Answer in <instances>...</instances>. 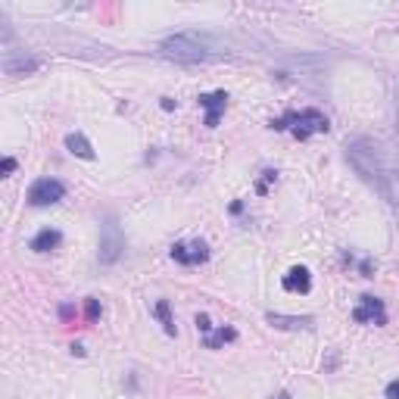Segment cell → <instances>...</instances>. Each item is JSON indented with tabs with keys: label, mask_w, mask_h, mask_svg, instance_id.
I'll use <instances>...</instances> for the list:
<instances>
[{
	"label": "cell",
	"mask_w": 399,
	"mask_h": 399,
	"mask_svg": "<svg viewBox=\"0 0 399 399\" xmlns=\"http://www.w3.org/2000/svg\"><path fill=\"white\" fill-rule=\"evenodd\" d=\"M159 54H163L166 59H172V63H181V66H197V63H209V59H216V54H212V50L193 35L166 38L163 44H159Z\"/></svg>",
	"instance_id": "obj_2"
},
{
	"label": "cell",
	"mask_w": 399,
	"mask_h": 399,
	"mask_svg": "<svg viewBox=\"0 0 399 399\" xmlns=\"http://www.w3.org/2000/svg\"><path fill=\"white\" fill-rule=\"evenodd\" d=\"M271 399H291V393H287V390H281V393H275Z\"/></svg>",
	"instance_id": "obj_21"
},
{
	"label": "cell",
	"mask_w": 399,
	"mask_h": 399,
	"mask_svg": "<svg viewBox=\"0 0 399 399\" xmlns=\"http://www.w3.org/2000/svg\"><path fill=\"white\" fill-rule=\"evenodd\" d=\"M41 69V59L38 56H13V54H6L4 56V72L6 75H29V72H35Z\"/></svg>",
	"instance_id": "obj_10"
},
{
	"label": "cell",
	"mask_w": 399,
	"mask_h": 399,
	"mask_svg": "<svg viewBox=\"0 0 399 399\" xmlns=\"http://www.w3.org/2000/svg\"><path fill=\"white\" fill-rule=\"evenodd\" d=\"M100 312H103V309H100V303H97V300H88V303H84V315H88L91 321H97V318H100Z\"/></svg>",
	"instance_id": "obj_16"
},
{
	"label": "cell",
	"mask_w": 399,
	"mask_h": 399,
	"mask_svg": "<svg viewBox=\"0 0 399 399\" xmlns=\"http://www.w3.org/2000/svg\"><path fill=\"white\" fill-rule=\"evenodd\" d=\"M271 128L291 131L293 138L305 141L309 134H325L330 125H328V116H325V113H318V109H303V113H287L284 118L271 122Z\"/></svg>",
	"instance_id": "obj_3"
},
{
	"label": "cell",
	"mask_w": 399,
	"mask_h": 399,
	"mask_svg": "<svg viewBox=\"0 0 399 399\" xmlns=\"http://www.w3.org/2000/svg\"><path fill=\"white\" fill-rule=\"evenodd\" d=\"M396 125H399V91H396Z\"/></svg>",
	"instance_id": "obj_22"
},
{
	"label": "cell",
	"mask_w": 399,
	"mask_h": 399,
	"mask_svg": "<svg viewBox=\"0 0 399 399\" xmlns=\"http://www.w3.org/2000/svg\"><path fill=\"white\" fill-rule=\"evenodd\" d=\"M346 159L362 181H368L390 206L399 209V147L378 138H353L346 141Z\"/></svg>",
	"instance_id": "obj_1"
},
{
	"label": "cell",
	"mask_w": 399,
	"mask_h": 399,
	"mask_svg": "<svg viewBox=\"0 0 399 399\" xmlns=\"http://www.w3.org/2000/svg\"><path fill=\"white\" fill-rule=\"evenodd\" d=\"M59 315H63V318H72V315H75V309H72V305H69V303H66V305H63V309H59Z\"/></svg>",
	"instance_id": "obj_20"
},
{
	"label": "cell",
	"mask_w": 399,
	"mask_h": 399,
	"mask_svg": "<svg viewBox=\"0 0 399 399\" xmlns=\"http://www.w3.org/2000/svg\"><path fill=\"white\" fill-rule=\"evenodd\" d=\"M266 321L271 328H281V330H300V328H312L315 325V318H309V315H281V312H268Z\"/></svg>",
	"instance_id": "obj_11"
},
{
	"label": "cell",
	"mask_w": 399,
	"mask_h": 399,
	"mask_svg": "<svg viewBox=\"0 0 399 399\" xmlns=\"http://www.w3.org/2000/svg\"><path fill=\"white\" fill-rule=\"evenodd\" d=\"M384 393H387V399H399V380H390Z\"/></svg>",
	"instance_id": "obj_19"
},
{
	"label": "cell",
	"mask_w": 399,
	"mask_h": 399,
	"mask_svg": "<svg viewBox=\"0 0 399 399\" xmlns=\"http://www.w3.org/2000/svg\"><path fill=\"white\" fill-rule=\"evenodd\" d=\"M0 172H4V175H10V172H16V159H13V156H6L4 163H0Z\"/></svg>",
	"instance_id": "obj_18"
},
{
	"label": "cell",
	"mask_w": 399,
	"mask_h": 399,
	"mask_svg": "<svg viewBox=\"0 0 399 399\" xmlns=\"http://www.w3.org/2000/svg\"><path fill=\"white\" fill-rule=\"evenodd\" d=\"M231 340H237V330L234 328H218V330H212V334L203 337V346H206V350H218L222 343H231Z\"/></svg>",
	"instance_id": "obj_14"
},
{
	"label": "cell",
	"mask_w": 399,
	"mask_h": 399,
	"mask_svg": "<svg viewBox=\"0 0 399 399\" xmlns=\"http://www.w3.org/2000/svg\"><path fill=\"white\" fill-rule=\"evenodd\" d=\"M153 312H156V318H159V325H163L166 334H175V321H172V315H168V303H166V300H159Z\"/></svg>",
	"instance_id": "obj_15"
},
{
	"label": "cell",
	"mask_w": 399,
	"mask_h": 399,
	"mask_svg": "<svg viewBox=\"0 0 399 399\" xmlns=\"http://www.w3.org/2000/svg\"><path fill=\"white\" fill-rule=\"evenodd\" d=\"M281 284H284L287 293H309L312 291V275H309V268H305V266H293L284 275Z\"/></svg>",
	"instance_id": "obj_9"
},
{
	"label": "cell",
	"mask_w": 399,
	"mask_h": 399,
	"mask_svg": "<svg viewBox=\"0 0 399 399\" xmlns=\"http://www.w3.org/2000/svg\"><path fill=\"white\" fill-rule=\"evenodd\" d=\"M59 243H63V234H59L56 228H44V231H38L31 237V250L35 253H50V250H56Z\"/></svg>",
	"instance_id": "obj_12"
},
{
	"label": "cell",
	"mask_w": 399,
	"mask_h": 399,
	"mask_svg": "<svg viewBox=\"0 0 399 399\" xmlns=\"http://www.w3.org/2000/svg\"><path fill=\"white\" fill-rule=\"evenodd\" d=\"M197 328L203 330V337H206V334H212V321H209V315H206V312H200V315H197Z\"/></svg>",
	"instance_id": "obj_17"
},
{
	"label": "cell",
	"mask_w": 399,
	"mask_h": 399,
	"mask_svg": "<svg viewBox=\"0 0 399 399\" xmlns=\"http://www.w3.org/2000/svg\"><path fill=\"white\" fill-rule=\"evenodd\" d=\"M200 106H206V125L216 128L218 118H222L225 106H228V94L225 91H216V94H200Z\"/></svg>",
	"instance_id": "obj_8"
},
{
	"label": "cell",
	"mask_w": 399,
	"mask_h": 399,
	"mask_svg": "<svg viewBox=\"0 0 399 399\" xmlns=\"http://www.w3.org/2000/svg\"><path fill=\"white\" fill-rule=\"evenodd\" d=\"M66 197V184L56 181V178H38L29 188V203L31 206H54Z\"/></svg>",
	"instance_id": "obj_5"
},
{
	"label": "cell",
	"mask_w": 399,
	"mask_h": 399,
	"mask_svg": "<svg viewBox=\"0 0 399 399\" xmlns=\"http://www.w3.org/2000/svg\"><path fill=\"white\" fill-rule=\"evenodd\" d=\"M66 150L72 153V156H79V159H94L97 153H94V147H91L88 143V138H84V134H66Z\"/></svg>",
	"instance_id": "obj_13"
},
{
	"label": "cell",
	"mask_w": 399,
	"mask_h": 399,
	"mask_svg": "<svg viewBox=\"0 0 399 399\" xmlns=\"http://www.w3.org/2000/svg\"><path fill=\"white\" fill-rule=\"evenodd\" d=\"M353 318L359 321V325H387L384 300H378V296H362L359 305L353 309Z\"/></svg>",
	"instance_id": "obj_6"
},
{
	"label": "cell",
	"mask_w": 399,
	"mask_h": 399,
	"mask_svg": "<svg viewBox=\"0 0 399 399\" xmlns=\"http://www.w3.org/2000/svg\"><path fill=\"white\" fill-rule=\"evenodd\" d=\"M122 253H125L122 228H118L116 218H106V222L100 225V262H103V266H113V262H118Z\"/></svg>",
	"instance_id": "obj_4"
},
{
	"label": "cell",
	"mask_w": 399,
	"mask_h": 399,
	"mask_svg": "<svg viewBox=\"0 0 399 399\" xmlns=\"http://www.w3.org/2000/svg\"><path fill=\"white\" fill-rule=\"evenodd\" d=\"M172 259L181 266H200L209 259V247L203 241H191V243H175L172 247Z\"/></svg>",
	"instance_id": "obj_7"
}]
</instances>
